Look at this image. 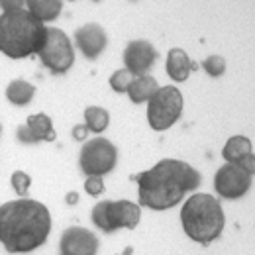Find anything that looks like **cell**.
Returning <instances> with one entry per match:
<instances>
[{"label":"cell","instance_id":"obj_1","mask_svg":"<svg viewBox=\"0 0 255 255\" xmlns=\"http://www.w3.org/2000/svg\"><path fill=\"white\" fill-rule=\"evenodd\" d=\"M131 179L137 183L139 206L151 210H169L177 206L187 192L196 191L200 185V173L179 159H161Z\"/></svg>","mask_w":255,"mask_h":255},{"label":"cell","instance_id":"obj_2","mask_svg":"<svg viewBox=\"0 0 255 255\" xmlns=\"http://www.w3.org/2000/svg\"><path fill=\"white\" fill-rule=\"evenodd\" d=\"M51 234L49 208L32 198H18L0 206V244L8 254H30Z\"/></svg>","mask_w":255,"mask_h":255},{"label":"cell","instance_id":"obj_3","mask_svg":"<svg viewBox=\"0 0 255 255\" xmlns=\"http://www.w3.org/2000/svg\"><path fill=\"white\" fill-rule=\"evenodd\" d=\"M45 28L24 8L6 10L0 14V51L10 59H26L37 55L43 41Z\"/></svg>","mask_w":255,"mask_h":255},{"label":"cell","instance_id":"obj_4","mask_svg":"<svg viewBox=\"0 0 255 255\" xmlns=\"http://www.w3.org/2000/svg\"><path fill=\"white\" fill-rule=\"evenodd\" d=\"M181 224L189 240L196 244H212L222 236L226 216L216 196L206 192L191 194L181 208Z\"/></svg>","mask_w":255,"mask_h":255},{"label":"cell","instance_id":"obj_5","mask_svg":"<svg viewBox=\"0 0 255 255\" xmlns=\"http://www.w3.org/2000/svg\"><path fill=\"white\" fill-rule=\"evenodd\" d=\"M91 218L104 234H112L120 228L135 230L141 218V206L131 200H102L93 208Z\"/></svg>","mask_w":255,"mask_h":255},{"label":"cell","instance_id":"obj_6","mask_svg":"<svg viewBox=\"0 0 255 255\" xmlns=\"http://www.w3.org/2000/svg\"><path fill=\"white\" fill-rule=\"evenodd\" d=\"M183 114V93L173 87H159L157 93L147 100V122L151 129L165 131Z\"/></svg>","mask_w":255,"mask_h":255},{"label":"cell","instance_id":"obj_7","mask_svg":"<svg viewBox=\"0 0 255 255\" xmlns=\"http://www.w3.org/2000/svg\"><path fill=\"white\" fill-rule=\"evenodd\" d=\"M39 59L53 75H63L75 63V51L69 35L59 28H45V41L39 49Z\"/></svg>","mask_w":255,"mask_h":255},{"label":"cell","instance_id":"obj_8","mask_svg":"<svg viewBox=\"0 0 255 255\" xmlns=\"http://www.w3.org/2000/svg\"><path fill=\"white\" fill-rule=\"evenodd\" d=\"M118 163V149L106 137H95L85 141L79 153V167L87 177L108 175Z\"/></svg>","mask_w":255,"mask_h":255},{"label":"cell","instance_id":"obj_9","mask_svg":"<svg viewBox=\"0 0 255 255\" xmlns=\"http://www.w3.org/2000/svg\"><path fill=\"white\" fill-rule=\"evenodd\" d=\"M252 181H254V175L248 173L244 167L234 163H224L214 175V191L222 198L236 200L250 191Z\"/></svg>","mask_w":255,"mask_h":255},{"label":"cell","instance_id":"obj_10","mask_svg":"<svg viewBox=\"0 0 255 255\" xmlns=\"http://www.w3.org/2000/svg\"><path fill=\"white\" fill-rule=\"evenodd\" d=\"M159 59V51L145 39H133L124 49V69L133 77H143Z\"/></svg>","mask_w":255,"mask_h":255},{"label":"cell","instance_id":"obj_11","mask_svg":"<svg viewBox=\"0 0 255 255\" xmlns=\"http://www.w3.org/2000/svg\"><path fill=\"white\" fill-rule=\"evenodd\" d=\"M59 250L63 255H96L98 238L95 236V232L87 228L71 226L61 234Z\"/></svg>","mask_w":255,"mask_h":255},{"label":"cell","instance_id":"obj_12","mask_svg":"<svg viewBox=\"0 0 255 255\" xmlns=\"http://www.w3.org/2000/svg\"><path fill=\"white\" fill-rule=\"evenodd\" d=\"M75 43H77L79 51L87 59L95 61V59L100 57V53L106 49L108 35L104 32V28L98 26V24H85V26L77 28V32H75Z\"/></svg>","mask_w":255,"mask_h":255},{"label":"cell","instance_id":"obj_13","mask_svg":"<svg viewBox=\"0 0 255 255\" xmlns=\"http://www.w3.org/2000/svg\"><path fill=\"white\" fill-rule=\"evenodd\" d=\"M222 157L226 163H234L244 167L248 173L255 175V153L254 143L246 135H232L222 147Z\"/></svg>","mask_w":255,"mask_h":255},{"label":"cell","instance_id":"obj_14","mask_svg":"<svg viewBox=\"0 0 255 255\" xmlns=\"http://www.w3.org/2000/svg\"><path fill=\"white\" fill-rule=\"evenodd\" d=\"M57 131L53 120L47 114H32L24 126L18 128V139L22 143H37V141H55Z\"/></svg>","mask_w":255,"mask_h":255},{"label":"cell","instance_id":"obj_15","mask_svg":"<svg viewBox=\"0 0 255 255\" xmlns=\"http://www.w3.org/2000/svg\"><path fill=\"white\" fill-rule=\"evenodd\" d=\"M165 67H167V75H169V79L175 81V83H185L192 71L191 59H189L187 51H183L181 47H173V49H169Z\"/></svg>","mask_w":255,"mask_h":255},{"label":"cell","instance_id":"obj_16","mask_svg":"<svg viewBox=\"0 0 255 255\" xmlns=\"http://www.w3.org/2000/svg\"><path fill=\"white\" fill-rule=\"evenodd\" d=\"M26 10L45 26V22H53L59 18V14L63 12V2L61 0H28Z\"/></svg>","mask_w":255,"mask_h":255},{"label":"cell","instance_id":"obj_17","mask_svg":"<svg viewBox=\"0 0 255 255\" xmlns=\"http://www.w3.org/2000/svg\"><path fill=\"white\" fill-rule=\"evenodd\" d=\"M159 85L153 77L149 75H143V77H133L131 85L128 87V96L133 104H141V102H147L151 96L157 93Z\"/></svg>","mask_w":255,"mask_h":255},{"label":"cell","instance_id":"obj_18","mask_svg":"<svg viewBox=\"0 0 255 255\" xmlns=\"http://www.w3.org/2000/svg\"><path fill=\"white\" fill-rule=\"evenodd\" d=\"M33 95H35V87L32 83L24 81V79H16L6 87V98L10 104L16 106H26L32 102Z\"/></svg>","mask_w":255,"mask_h":255},{"label":"cell","instance_id":"obj_19","mask_svg":"<svg viewBox=\"0 0 255 255\" xmlns=\"http://www.w3.org/2000/svg\"><path fill=\"white\" fill-rule=\"evenodd\" d=\"M110 124V114L106 108L102 106H89L85 110V126L89 128V131L102 133Z\"/></svg>","mask_w":255,"mask_h":255},{"label":"cell","instance_id":"obj_20","mask_svg":"<svg viewBox=\"0 0 255 255\" xmlns=\"http://www.w3.org/2000/svg\"><path fill=\"white\" fill-rule=\"evenodd\" d=\"M131 81H133V75L126 71V69H118V71H114L112 73V77H110V89L114 91V93H126L128 87L131 85Z\"/></svg>","mask_w":255,"mask_h":255},{"label":"cell","instance_id":"obj_21","mask_svg":"<svg viewBox=\"0 0 255 255\" xmlns=\"http://www.w3.org/2000/svg\"><path fill=\"white\" fill-rule=\"evenodd\" d=\"M10 183H12V189L16 191V194L26 198V194L30 191V185H32V177L24 171H14L12 177H10Z\"/></svg>","mask_w":255,"mask_h":255},{"label":"cell","instance_id":"obj_22","mask_svg":"<svg viewBox=\"0 0 255 255\" xmlns=\"http://www.w3.org/2000/svg\"><path fill=\"white\" fill-rule=\"evenodd\" d=\"M202 69L210 75V77H222L226 73V59L220 55H210L202 61Z\"/></svg>","mask_w":255,"mask_h":255},{"label":"cell","instance_id":"obj_23","mask_svg":"<svg viewBox=\"0 0 255 255\" xmlns=\"http://www.w3.org/2000/svg\"><path fill=\"white\" fill-rule=\"evenodd\" d=\"M85 191L89 192L91 196H100L104 192V181H102V177H87Z\"/></svg>","mask_w":255,"mask_h":255},{"label":"cell","instance_id":"obj_24","mask_svg":"<svg viewBox=\"0 0 255 255\" xmlns=\"http://www.w3.org/2000/svg\"><path fill=\"white\" fill-rule=\"evenodd\" d=\"M73 139H77V141H85L87 139V135L91 133L89 131V128L85 126V124H77V126H73Z\"/></svg>","mask_w":255,"mask_h":255},{"label":"cell","instance_id":"obj_25","mask_svg":"<svg viewBox=\"0 0 255 255\" xmlns=\"http://www.w3.org/2000/svg\"><path fill=\"white\" fill-rule=\"evenodd\" d=\"M26 6V2H22V0H0V8H2V12H6V10H14V8H24Z\"/></svg>","mask_w":255,"mask_h":255},{"label":"cell","instance_id":"obj_26","mask_svg":"<svg viewBox=\"0 0 255 255\" xmlns=\"http://www.w3.org/2000/svg\"><path fill=\"white\" fill-rule=\"evenodd\" d=\"M65 202L67 204H79V192H75V191H71V192H67V196H65Z\"/></svg>","mask_w":255,"mask_h":255},{"label":"cell","instance_id":"obj_27","mask_svg":"<svg viewBox=\"0 0 255 255\" xmlns=\"http://www.w3.org/2000/svg\"><path fill=\"white\" fill-rule=\"evenodd\" d=\"M0 133H2V126H0Z\"/></svg>","mask_w":255,"mask_h":255},{"label":"cell","instance_id":"obj_28","mask_svg":"<svg viewBox=\"0 0 255 255\" xmlns=\"http://www.w3.org/2000/svg\"><path fill=\"white\" fill-rule=\"evenodd\" d=\"M61 255H63V254H61Z\"/></svg>","mask_w":255,"mask_h":255}]
</instances>
